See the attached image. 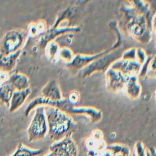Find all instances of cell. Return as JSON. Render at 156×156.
Instances as JSON below:
<instances>
[{
  "instance_id": "cell-6",
  "label": "cell",
  "mask_w": 156,
  "mask_h": 156,
  "mask_svg": "<svg viewBox=\"0 0 156 156\" xmlns=\"http://www.w3.org/2000/svg\"><path fill=\"white\" fill-rule=\"evenodd\" d=\"M116 33L118 34V39L117 41L108 49L101 51L100 52H98L93 55H84V54H80L74 55V57L72 60V61L70 63L66 64V66L73 70L80 71L81 69L86 67L87 65L90 64L91 62H93L99 57L108 53L110 51H112L115 49H118L119 46L121 45V38L118 30V32H116Z\"/></svg>"
},
{
  "instance_id": "cell-7",
  "label": "cell",
  "mask_w": 156,
  "mask_h": 156,
  "mask_svg": "<svg viewBox=\"0 0 156 156\" xmlns=\"http://www.w3.org/2000/svg\"><path fill=\"white\" fill-rule=\"evenodd\" d=\"M78 147L72 135L54 142L49 147V152L44 156H77Z\"/></svg>"
},
{
  "instance_id": "cell-23",
  "label": "cell",
  "mask_w": 156,
  "mask_h": 156,
  "mask_svg": "<svg viewBox=\"0 0 156 156\" xmlns=\"http://www.w3.org/2000/svg\"><path fill=\"white\" fill-rule=\"evenodd\" d=\"M66 99L71 105L76 106V105L77 104L80 100V95L79 92L77 90L71 91L68 93Z\"/></svg>"
},
{
  "instance_id": "cell-29",
  "label": "cell",
  "mask_w": 156,
  "mask_h": 156,
  "mask_svg": "<svg viewBox=\"0 0 156 156\" xmlns=\"http://www.w3.org/2000/svg\"><path fill=\"white\" fill-rule=\"evenodd\" d=\"M9 75L10 74L9 73L0 72V84L7 82L8 80Z\"/></svg>"
},
{
  "instance_id": "cell-30",
  "label": "cell",
  "mask_w": 156,
  "mask_h": 156,
  "mask_svg": "<svg viewBox=\"0 0 156 156\" xmlns=\"http://www.w3.org/2000/svg\"><path fill=\"white\" fill-rule=\"evenodd\" d=\"M146 156H155V149L153 147H149L146 149Z\"/></svg>"
},
{
  "instance_id": "cell-2",
  "label": "cell",
  "mask_w": 156,
  "mask_h": 156,
  "mask_svg": "<svg viewBox=\"0 0 156 156\" xmlns=\"http://www.w3.org/2000/svg\"><path fill=\"white\" fill-rule=\"evenodd\" d=\"M44 108L48 127V135L54 142L72 135L77 129V124L67 113L54 107L44 106Z\"/></svg>"
},
{
  "instance_id": "cell-9",
  "label": "cell",
  "mask_w": 156,
  "mask_h": 156,
  "mask_svg": "<svg viewBox=\"0 0 156 156\" xmlns=\"http://www.w3.org/2000/svg\"><path fill=\"white\" fill-rule=\"evenodd\" d=\"M127 79L118 71L108 68L105 71L107 90L112 93L122 91Z\"/></svg>"
},
{
  "instance_id": "cell-17",
  "label": "cell",
  "mask_w": 156,
  "mask_h": 156,
  "mask_svg": "<svg viewBox=\"0 0 156 156\" xmlns=\"http://www.w3.org/2000/svg\"><path fill=\"white\" fill-rule=\"evenodd\" d=\"M21 51L22 50H20L14 54L7 55L0 54V72L10 74L16 65Z\"/></svg>"
},
{
  "instance_id": "cell-5",
  "label": "cell",
  "mask_w": 156,
  "mask_h": 156,
  "mask_svg": "<svg viewBox=\"0 0 156 156\" xmlns=\"http://www.w3.org/2000/svg\"><path fill=\"white\" fill-rule=\"evenodd\" d=\"M122 53L118 48L99 57L80 70L82 77L87 78L94 73L106 71L113 62L121 58Z\"/></svg>"
},
{
  "instance_id": "cell-15",
  "label": "cell",
  "mask_w": 156,
  "mask_h": 156,
  "mask_svg": "<svg viewBox=\"0 0 156 156\" xmlns=\"http://www.w3.org/2000/svg\"><path fill=\"white\" fill-rule=\"evenodd\" d=\"M7 82L15 91H22L30 88V83L29 77L21 73L10 74Z\"/></svg>"
},
{
  "instance_id": "cell-14",
  "label": "cell",
  "mask_w": 156,
  "mask_h": 156,
  "mask_svg": "<svg viewBox=\"0 0 156 156\" xmlns=\"http://www.w3.org/2000/svg\"><path fill=\"white\" fill-rule=\"evenodd\" d=\"M122 92L130 99H137L141 93V86L139 83L138 76L129 77L124 86Z\"/></svg>"
},
{
  "instance_id": "cell-1",
  "label": "cell",
  "mask_w": 156,
  "mask_h": 156,
  "mask_svg": "<svg viewBox=\"0 0 156 156\" xmlns=\"http://www.w3.org/2000/svg\"><path fill=\"white\" fill-rule=\"evenodd\" d=\"M132 7H123L124 28L131 37L146 44L152 38V20L150 5L146 1H132Z\"/></svg>"
},
{
  "instance_id": "cell-12",
  "label": "cell",
  "mask_w": 156,
  "mask_h": 156,
  "mask_svg": "<svg viewBox=\"0 0 156 156\" xmlns=\"http://www.w3.org/2000/svg\"><path fill=\"white\" fill-rule=\"evenodd\" d=\"M110 67L118 71L124 76L129 78L132 76H138L141 65L136 61L119 58L113 62Z\"/></svg>"
},
{
  "instance_id": "cell-25",
  "label": "cell",
  "mask_w": 156,
  "mask_h": 156,
  "mask_svg": "<svg viewBox=\"0 0 156 156\" xmlns=\"http://www.w3.org/2000/svg\"><path fill=\"white\" fill-rule=\"evenodd\" d=\"M146 149L141 141L136 142L133 156H146Z\"/></svg>"
},
{
  "instance_id": "cell-24",
  "label": "cell",
  "mask_w": 156,
  "mask_h": 156,
  "mask_svg": "<svg viewBox=\"0 0 156 156\" xmlns=\"http://www.w3.org/2000/svg\"><path fill=\"white\" fill-rule=\"evenodd\" d=\"M121 59L136 61V48H130L122 53Z\"/></svg>"
},
{
  "instance_id": "cell-20",
  "label": "cell",
  "mask_w": 156,
  "mask_h": 156,
  "mask_svg": "<svg viewBox=\"0 0 156 156\" xmlns=\"http://www.w3.org/2000/svg\"><path fill=\"white\" fill-rule=\"evenodd\" d=\"M46 30V23L44 20H40L35 23L29 24L27 31L28 37H34L40 34L44 33Z\"/></svg>"
},
{
  "instance_id": "cell-10",
  "label": "cell",
  "mask_w": 156,
  "mask_h": 156,
  "mask_svg": "<svg viewBox=\"0 0 156 156\" xmlns=\"http://www.w3.org/2000/svg\"><path fill=\"white\" fill-rule=\"evenodd\" d=\"M80 31V28L78 26H68L63 27H51L41 37L38 41V46L40 48H44L45 46L51 41H54V38L58 36L68 33H77Z\"/></svg>"
},
{
  "instance_id": "cell-19",
  "label": "cell",
  "mask_w": 156,
  "mask_h": 156,
  "mask_svg": "<svg viewBox=\"0 0 156 156\" xmlns=\"http://www.w3.org/2000/svg\"><path fill=\"white\" fill-rule=\"evenodd\" d=\"M15 91L7 81L0 84V102L9 107L10 99Z\"/></svg>"
},
{
  "instance_id": "cell-27",
  "label": "cell",
  "mask_w": 156,
  "mask_h": 156,
  "mask_svg": "<svg viewBox=\"0 0 156 156\" xmlns=\"http://www.w3.org/2000/svg\"><path fill=\"white\" fill-rule=\"evenodd\" d=\"M154 56V54L153 55H150L149 56L147 57V58L146 60V61L143 63V64L141 66V68L139 72L138 75L141 77H145L147 75V69H148V66L151 60V59L153 58V57Z\"/></svg>"
},
{
  "instance_id": "cell-11",
  "label": "cell",
  "mask_w": 156,
  "mask_h": 156,
  "mask_svg": "<svg viewBox=\"0 0 156 156\" xmlns=\"http://www.w3.org/2000/svg\"><path fill=\"white\" fill-rule=\"evenodd\" d=\"M68 114L82 115L89 118L91 122L96 124L99 122L103 117L101 110L90 106H72L69 107L66 110Z\"/></svg>"
},
{
  "instance_id": "cell-16",
  "label": "cell",
  "mask_w": 156,
  "mask_h": 156,
  "mask_svg": "<svg viewBox=\"0 0 156 156\" xmlns=\"http://www.w3.org/2000/svg\"><path fill=\"white\" fill-rule=\"evenodd\" d=\"M31 93L30 88L22 91H15L12 94L9 106L10 113H13L20 109L24 104Z\"/></svg>"
},
{
  "instance_id": "cell-4",
  "label": "cell",
  "mask_w": 156,
  "mask_h": 156,
  "mask_svg": "<svg viewBox=\"0 0 156 156\" xmlns=\"http://www.w3.org/2000/svg\"><path fill=\"white\" fill-rule=\"evenodd\" d=\"M30 121L27 130L28 141L34 142L41 140L45 138L48 133L47 119L44 106L38 107Z\"/></svg>"
},
{
  "instance_id": "cell-18",
  "label": "cell",
  "mask_w": 156,
  "mask_h": 156,
  "mask_svg": "<svg viewBox=\"0 0 156 156\" xmlns=\"http://www.w3.org/2000/svg\"><path fill=\"white\" fill-rule=\"evenodd\" d=\"M43 151L41 149H31L24 145L22 143H20L15 151L8 156H38Z\"/></svg>"
},
{
  "instance_id": "cell-26",
  "label": "cell",
  "mask_w": 156,
  "mask_h": 156,
  "mask_svg": "<svg viewBox=\"0 0 156 156\" xmlns=\"http://www.w3.org/2000/svg\"><path fill=\"white\" fill-rule=\"evenodd\" d=\"M147 57V56L144 49L142 48L136 49V62L141 66L146 61Z\"/></svg>"
},
{
  "instance_id": "cell-3",
  "label": "cell",
  "mask_w": 156,
  "mask_h": 156,
  "mask_svg": "<svg viewBox=\"0 0 156 156\" xmlns=\"http://www.w3.org/2000/svg\"><path fill=\"white\" fill-rule=\"evenodd\" d=\"M27 37V31L23 29H13L6 32L0 41V54L7 55L22 50Z\"/></svg>"
},
{
  "instance_id": "cell-21",
  "label": "cell",
  "mask_w": 156,
  "mask_h": 156,
  "mask_svg": "<svg viewBox=\"0 0 156 156\" xmlns=\"http://www.w3.org/2000/svg\"><path fill=\"white\" fill-rule=\"evenodd\" d=\"M46 56L52 62H56L58 60V54L60 50L58 44L54 41L47 44L44 48Z\"/></svg>"
},
{
  "instance_id": "cell-8",
  "label": "cell",
  "mask_w": 156,
  "mask_h": 156,
  "mask_svg": "<svg viewBox=\"0 0 156 156\" xmlns=\"http://www.w3.org/2000/svg\"><path fill=\"white\" fill-rule=\"evenodd\" d=\"M40 106L54 107L66 112V110L71 105L68 102L66 98H63L58 101H53L40 96L33 99L29 102L24 111V115L27 116L33 110Z\"/></svg>"
},
{
  "instance_id": "cell-22",
  "label": "cell",
  "mask_w": 156,
  "mask_h": 156,
  "mask_svg": "<svg viewBox=\"0 0 156 156\" xmlns=\"http://www.w3.org/2000/svg\"><path fill=\"white\" fill-rule=\"evenodd\" d=\"M74 57V54L70 49L66 47L60 48L58 54V60L60 59L66 64H68L72 61Z\"/></svg>"
},
{
  "instance_id": "cell-13",
  "label": "cell",
  "mask_w": 156,
  "mask_h": 156,
  "mask_svg": "<svg viewBox=\"0 0 156 156\" xmlns=\"http://www.w3.org/2000/svg\"><path fill=\"white\" fill-rule=\"evenodd\" d=\"M41 96L53 101L63 99L58 82L54 79L49 80L41 90Z\"/></svg>"
},
{
  "instance_id": "cell-28",
  "label": "cell",
  "mask_w": 156,
  "mask_h": 156,
  "mask_svg": "<svg viewBox=\"0 0 156 156\" xmlns=\"http://www.w3.org/2000/svg\"><path fill=\"white\" fill-rule=\"evenodd\" d=\"M146 76L149 77H153V78H155V55L153 57V58L151 59L149 64Z\"/></svg>"
}]
</instances>
